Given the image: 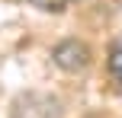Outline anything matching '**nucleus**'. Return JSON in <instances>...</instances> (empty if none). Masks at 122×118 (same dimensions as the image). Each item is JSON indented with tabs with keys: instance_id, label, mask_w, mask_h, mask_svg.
<instances>
[{
	"instance_id": "obj_1",
	"label": "nucleus",
	"mask_w": 122,
	"mask_h": 118,
	"mask_svg": "<svg viewBox=\"0 0 122 118\" xmlns=\"http://www.w3.org/2000/svg\"><path fill=\"white\" fill-rule=\"evenodd\" d=\"M51 57H55V64L61 70L77 74V70H87V64H90V48H87L84 42H77V38H67V42L55 45Z\"/></svg>"
},
{
	"instance_id": "obj_2",
	"label": "nucleus",
	"mask_w": 122,
	"mask_h": 118,
	"mask_svg": "<svg viewBox=\"0 0 122 118\" xmlns=\"http://www.w3.org/2000/svg\"><path fill=\"white\" fill-rule=\"evenodd\" d=\"M13 118H61V109H58V99L51 96H23L13 109Z\"/></svg>"
},
{
	"instance_id": "obj_3",
	"label": "nucleus",
	"mask_w": 122,
	"mask_h": 118,
	"mask_svg": "<svg viewBox=\"0 0 122 118\" xmlns=\"http://www.w3.org/2000/svg\"><path fill=\"white\" fill-rule=\"evenodd\" d=\"M109 74H112V80L122 86V35H116L112 45H109Z\"/></svg>"
},
{
	"instance_id": "obj_4",
	"label": "nucleus",
	"mask_w": 122,
	"mask_h": 118,
	"mask_svg": "<svg viewBox=\"0 0 122 118\" xmlns=\"http://www.w3.org/2000/svg\"><path fill=\"white\" fill-rule=\"evenodd\" d=\"M32 6H39V10H64V6H71L74 0H29Z\"/></svg>"
}]
</instances>
